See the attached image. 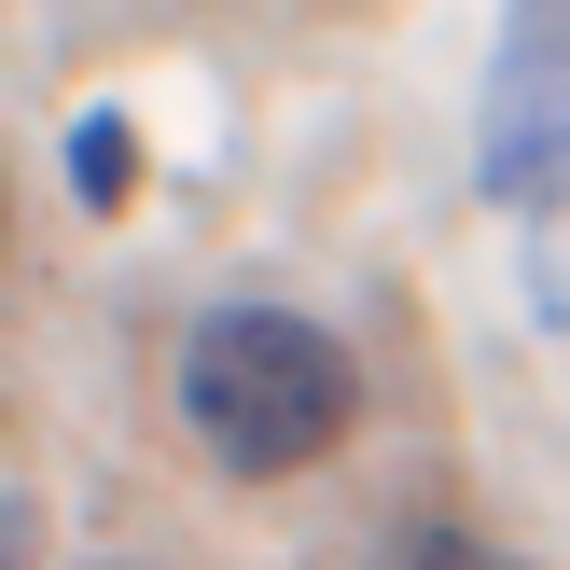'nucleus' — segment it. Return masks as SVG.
Masks as SVG:
<instances>
[{"instance_id": "obj_2", "label": "nucleus", "mask_w": 570, "mask_h": 570, "mask_svg": "<svg viewBox=\"0 0 570 570\" xmlns=\"http://www.w3.org/2000/svg\"><path fill=\"white\" fill-rule=\"evenodd\" d=\"M473 181L515 223L570 209V0H515L501 14L488 98H473Z\"/></svg>"}, {"instance_id": "obj_4", "label": "nucleus", "mask_w": 570, "mask_h": 570, "mask_svg": "<svg viewBox=\"0 0 570 570\" xmlns=\"http://www.w3.org/2000/svg\"><path fill=\"white\" fill-rule=\"evenodd\" d=\"M390 570H501V557L473 543V529H404V557H390Z\"/></svg>"}, {"instance_id": "obj_5", "label": "nucleus", "mask_w": 570, "mask_h": 570, "mask_svg": "<svg viewBox=\"0 0 570 570\" xmlns=\"http://www.w3.org/2000/svg\"><path fill=\"white\" fill-rule=\"evenodd\" d=\"M98 570H126V557H98Z\"/></svg>"}, {"instance_id": "obj_1", "label": "nucleus", "mask_w": 570, "mask_h": 570, "mask_svg": "<svg viewBox=\"0 0 570 570\" xmlns=\"http://www.w3.org/2000/svg\"><path fill=\"white\" fill-rule=\"evenodd\" d=\"M167 404H181L195 460L237 473V488H278V473H321L362 417V362L334 348L306 306H195L181 348H167Z\"/></svg>"}, {"instance_id": "obj_3", "label": "nucleus", "mask_w": 570, "mask_h": 570, "mask_svg": "<svg viewBox=\"0 0 570 570\" xmlns=\"http://www.w3.org/2000/svg\"><path fill=\"white\" fill-rule=\"evenodd\" d=\"M70 195H83V209H126V195H139V126H126V111H83V126H70Z\"/></svg>"}]
</instances>
